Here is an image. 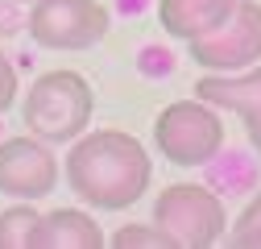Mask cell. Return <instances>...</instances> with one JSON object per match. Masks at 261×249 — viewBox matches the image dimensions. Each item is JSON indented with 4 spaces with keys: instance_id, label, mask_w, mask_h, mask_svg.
I'll list each match as a JSON object with an SVG mask.
<instances>
[{
    "instance_id": "30bf717a",
    "label": "cell",
    "mask_w": 261,
    "mask_h": 249,
    "mask_svg": "<svg viewBox=\"0 0 261 249\" xmlns=\"http://www.w3.org/2000/svg\"><path fill=\"white\" fill-rule=\"evenodd\" d=\"M232 5L237 0H158V21L170 38L195 42L232 13Z\"/></svg>"
},
{
    "instance_id": "8992f818",
    "label": "cell",
    "mask_w": 261,
    "mask_h": 249,
    "mask_svg": "<svg viewBox=\"0 0 261 249\" xmlns=\"http://www.w3.org/2000/svg\"><path fill=\"white\" fill-rule=\"evenodd\" d=\"M191 62H199L203 71H245L261 62V5L257 0H237L216 29L203 38L187 42Z\"/></svg>"
},
{
    "instance_id": "9c48e42d",
    "label": "cell",
    "mask_w": 261,
    "mask_h": 249,
    "mask_svg": "<svg viewBox=\"0 0 261 249\" xmlns=\"http://www.w3.org/2000/svg\"><path fill=\"white\" fill-rule=\"evenodd\" d=\"M108 237L95 225V216L79 212V208H54L46 216H38L29 249H104Z\"/></svg>"
},
{
    "instance_id": "3957f363",
    "label": "cell",
    "mask_w": 261,
    "mask_h": 249,
    "mask_svg": "<svg viewBox=\"0 0 261 249\" xmlns=\"http://www.w3.org/2000/svg\"><path fill=\"white\" fill-rule=\"evenodd\" d=\"M153 225L170 233L174 249H212L228 233L224 200L203 183H174L153 200Z\"/></svg>"
},
{
    "instance_id": "7a4b0ae2",
    "label": "cell",
    "mask_w": 261,
    "mask_h": 249,
    "mask_svg": "<svg viewBox=\"0 0 261 249\" xmlns=\"http://www.w3.org/2000/svg\"><path fill=\"white\" fill-rule=\"evenodd\" d=\"M95 112V91L79 71H46L34 79V87L21 100V120L29 133L42 137L46 145H67L79 133H87Z\"/></svg>"
},
{
    "instance_id": "8fae6325",
    "label": "cell",
    "mask_w": 261,
    "mask_h": 249,
    "mask_svg": "<svg viewBox=\"0 0 261 249\" xmlns=\"http://www.w3.org/2000/svg\"><path fill=\"white\" fill-rule=\"evenodd\" d=\"M38 208L29 204H17L9 212H0V249H29V237H34V225H38Z\"/></svg>"
},
{
    "instance_id": "5bb4252c",
    "label": "cell",
    "mask_w": 261,
    "mask_h": 249,
    "mask_svg": "<svg viewBox=\"0 0 261 249\" xmlns=\"http://www.w3.org/2000/svg\"><path fill=\"white\" fill-rule=\"evenodd\" d=\"M13 100H17V71H13L9 54L0 50V112L13 108Z\"/></svg>"
},
{
    "instance_id": "52a82bcc",
    "label": "cell",
    "mask_w": 261,
    "mask_h": 249,
    "mask_svg": "<svg viewBox=\"0 0 261 249\" xmlns=\"http://www.w3.org/2000/svg\"><path fill=\"white\" fill-rule=\"evenodd\" d=\"M58 183V158L42 137H5L0 141V195L42 200Z\"/></svg>"
},
{
    "instance_id": "9a60e30c",
    "label": "cell",
    "mask_w": 261,
    "mask_h": 249,
    "mask_svg": "<svg viewBox=\"0 0 261 249\" xmlns=\"http://www.w3.org/2000/svg\"><path fill=\"white\" fill-rule=\"evenodd\" d=\"M25 5H34V0H25Z\"/></svg>"
},
{
    "instance_id": "277c9868",
    "label": "cell",
    "mask_w": 261,
    "mask_h": 249,
    "mask_svg": "<svg viewBox=\"0 0 261 249\" xmlns=\"http://www.w3.org/2000/svg\"><path fill=\"white\" fill-rule=\"evenodd\" d=\"M153 145L174 166H207L224 150V120L199 96L195 100H174L153 120Z\"/></svg>"
},
{
    "instance_id": "6da1fadb",
    "label": "cell",
    "mask_w": 261,
    "mask_h": 249,
    "mask_svg": "<svg viewBox=\"0 0 261 249\" xmlns=\"http://www.w3.org/2000/svg\"><path fill=\"white\" fill-rule=\"evenodd\" d=\"M149 179H153V162L133 133L95 129V133H79L71 141L67 183L91 208H104V212L133 208L145 195Z\"/></svg>"
},
{
    "instance_id": "7c38bea8",
    "label": "cell",
    "mask_w": 261,
    "mask_h": 249,
    "mask_svg": "<svg viewBox=\"0 0 261 249\" xmlns=\"http://www.w3.org/2000/svg\"><path fill=\"white\" fill-rule=\"evenodd\" d=\"M116 249H174L170 233H162L158 225H120L112 233Z\"/></svg>"
},
{
    "instance_id": "ba28073f",
    "label": "cell",
    "mask_w": 261,
    "mask_h": 249,
    "mask_svg": "<svg viewBox=\"0 0 261 249\" xmlns=\"http://www.w3.org/2000/svg\"><path fill=\"white\" fill-rule=\"evenodd\" d=\"M195 96L212 108H228L245 120L249 129V141L261 158V62L245 71H212L195 83Z\"/></svg>"
},
{
    "instance_id": "4fadbf2b",
    "label": "cell",
    "mask_w": 261,
    "mask_h": 249,
    "mask_svg": "<svg viewBox=\"0 0 261 249\" xmlns=\"http://www.w3.org/2000/svg\"><path fill=\"white\" fill-rule=\"evenodd\" d=\"M228 241H232L237 249H261V191L241 208L232 233H228Z\"/></svg>"
},
{
    "instance_id": "5b68a950",
    "label": "cell",
    "mask_w": 261,
    "mask_h": 249,
    "mask_svg": "<svg viewBox=\"0 0 261 249\" xmlns=\"http://www.w3.org/2000/svg\"><path fill=\"white\" fill-rule=\"evenodd\" d=\"M112 13L100 0H34L29 34L46 50H91L108 38Z\"/></svg>"
}]
</instances>
